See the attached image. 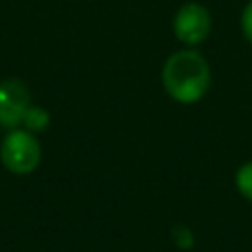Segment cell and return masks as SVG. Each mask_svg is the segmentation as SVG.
<instances>
[{"mask_svg":"<svg viewBox=\"0 0 252 252\" xmlns=\"http://www.w3.org/2000/svg\"><path fill=\"white\" fill-rule=\"evenodd\" d=\"M163 87L171 98L183 104L197 102L209 89V65L197 51H177L163 65Z\"/></svg>","mask_w":252,"mask_h":252,"instance_id":"6da1fadb","label":"cell"},{"mask_svg":"<svg viewBox=\"0 0 252 252\" xmlns=\"http://www.w3.org/2000/svg\"><path fill=\"white\" fill-rule=\"evenodd\" d=\"M41 159V146L35 134L26 128L8 130L0 142V161L2 165L16 175L32 173Z\"/></svg>","mask_w":252,"mask_h":252,"instance_id":"7a4b0ae2","label":"cell"},{"mask_svg":"<svg viewBox=\"0 0 252 252\" xmlns=\"http://www.w3.org/2000/svg\"><path fill=\"white\" fill-rule=\"evenodd\" d=\"M28 106H30V93L22 81L18 79L0 81V128L6 130L20 128Z\"/></svg>","mask_w":252,"mask_h":252,"instance_id":"3957f363","label":"cell"},{"mask_svg":"<svg viewBox=\"0 0 252 252\" xmlns=\"http://www.w3.org/2000/svg\"><path fill=\"white\" fill-rule=\"evenodd\" d=\"M209 30H211V16L201 4L195 2L183 4L173 18V32L187 45L201 43L207 37Z\"/></svg>","mask_w":252,"mask_h":252,"instance_id":"277c9868","label":"cell"},{"mask_svg":"<svg viewBox=\"0 0 252 252\" xmlns=\"http://www.w3.org/2000/svg\"><path fill=\"white\" fill-rule=\"evenodd\" d=\"M22 126L32 132V134H37V132H43L47 126H49V112L41 106H33L30 104L26 114H24V120H22Z\"/></svg>","mask_w":252,"mask_h":252,"instance_id":"5b68a950","label":"cell"},{"mask_svg":"<svg viewBox=\"0 0 252 252\" xmlns=\"http://www.w3.org/2000/svg\"><path fill=\"white\" fill-rule=\"evenodd\" d=\"M236 187L248 201H252V161L244 163L236 171Z\"/></svg>","mask_w":252,"mask_h":252,"instance_id":"8992f818","label":"cell"},{"mask_svg":"<svg viewBox=\"0 0 252 252\" xmlns=\"http://www.w3.org/2000/svg\"><path fill=\"white\" fill-rule=\"evenodd\" d=\"M173 240H175L181 248H191V246H193V234H191L187 228H183V226H177V228L173 230Z\"/></svg>","mask_w":252,"mask_h":252,"instance_id":"52a82bcc","label":"cell"},{"mask_svg":"<svg viewBox=\"0 0 252 252\" xmlns=\"http://www.w3.org/2000/svg\"><path fill=\"white\" fill-rule=\"evenodd\" d=\"M242 32H244L246 39L252 43V0L246 4L244 12H242Z\"/></svg>","mask_w":252,"mask_h":252,"instance_id":"ba28073f","label":"cell"}]
</instances>
